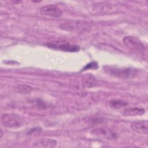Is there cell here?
Returning a JSON list of instances; mask_svg holds the SVG:
<instances>
[{"label":"cell","mask_w":148,"mask_h":148,"mask_svg":"<svg viewBox=\"0 0 148 148\" xmlns=\"http://www.w3.org/2000/svg\"><path fill=\"white\" fill-rule=\"evenodd\" d=\"M109 106L113 109H119L123 106H125L127 105V103L122 100L120 99H115L112 100L109 103Z\"/></svg>","instance_id":"12"},{"label":"cell","mask_w":148,"mask_h":148,"mask_svg":"<svg viewBox=\"0 0 148 148\" xmlns=\"http://www.w3.org/2000/svg\"><path fill=\"white\" fill-rule=\"evenodd\" d=\"M17 88L20 92H24V93H28L32 89L30 86L27 85H24V84L18 85L17 87Z\"/></svg>","instance_id":"13"},{"label":"cell","mask_w":148,"mask_h":148,"mask_svg":"<svg viewBox=\"0 0 148 148\" xmlns=\"http://www.w3.org/2000/svg\"><path fill=\"white\" fill-rule=\"evenodd\" d=\"M112 4L108 3L100 2L97 3L94 5L93 9L95 12L102 13L104 12H107L110 9H112Z\"/></svg>","instance_id":"11"},{"label":"cell","mask_w":148,"mask_h":148,"mask_svg":"<svg viewBox=\"0 0 148 148\" xmlns=\"http://www.w3.org/2000/svg\"><path fill=\"white\" fill-rule=\"evenodd\" d=\"M48 47L67 52H77L80 50V47L77 45H73L66 42L54 41L47 43L46 45Z\"/></svg>","instance_id":"5"},{"label":"cell","mask_w":148,"mask_h":148,"mask_svg":"<svg viewBox=\"0 0 148 148\" xmlns=\"http://www.w3.org/2000/svg\"><path fill=\"white\" fill-rule=\"evenodd\" d=\"M2 135H3V133H2V131L1 130V138H2Z\"/></svg>","instance_id":"15"},{"label":"cell","mask_w":148,"mask_h":148,"mask_svg":"<svg viewBox=\"0 0 148 148\" xmlns=\"http://www.w3.org/2000/svg\"><path fill=\"white\" fill-rule=\"evenodd\" d=\"M91 132L94 136L99 138L113 139L117 138L116 134L108 128H97L92 130Z\"/></svg>","instance_id":"6"},{"label":"cell","mask_w":148,"mask_h":148,"mask_svg":"<svg viewBox=\"0 0 148 148\" xmlns=\"http://www.w3.org/2000/svg\"><path fill=\"white\" fill-rule=\"evenodd\" d=\"M124 45L129 49L139 53H143L146 48L143 43L137 38L132 36H125L123 38Z\"/></svg>","instance_id":"4"},{"label":"cell","mask_w":148,"mask_h":148,"mask_svg":"<svg viewBox=\"0 0 148 148\" xmlns=\"http://www.w3.org/2000/svg\"><path fill=\"white\" fill-rule=\"evenodd\" d=\"M1 121L4 127L9 128L20 127L23 123L21 118L18 115L13 113L3 114Z\"/></svg>","instance_id":"3"},{"label":"cell","mask_w":148,"mask_h":148,"mask_svg":"<svg viewBox=\"0 0 148 148\" xmlns=\"http://www.w3.org/2000/svg\"><path fill=\"white\" fill-rule=\"evenodd\" d=\"M60 28L69 32H85L91 28L89 23L82 21H72L64 23L60 25Z\"/></svg>","instance_id":"2"},{"label":"cell","mask_w":148,"mask_h":148,"mask_svg":"<svg viewBox=\"0 0 148 148\" xmlns=\"http://www.w3.org/2000/svg\"><path fill=\"white\" fill-rule=\"evenodd\" d=\"M103 69L106 73L112 76L125 79L134 77L138 73V71L132 68H120L113 66H105Z\"/></svg>","instance_id":"1"},{"label":"cell","mask_w":148,"mask_h":148,"mask_svg":"<svg viewBox=\"0 0 148 148\" xmlns=\"http://www.w3.org/2000/svg\"><path fill=\"white\" fill-rule=\"evenodd\" d=\"M148 123L147 120H139L133 122L131 125L132 130L138 134L147 135L148 132Z\"/></svg>","instance_id":"8"},{"label":"cell","mask_w":148,"mask_h":148,"mask_svg":"<svg viewBox=\"0 0 148 148\" xmlns=\"http://www.w3.org/2000/svg\"><path fill=\"white\" fill-rule=\"evenodd\" d=\"M97 63L95 62H91L88 64H87L84 68V69H89L90 68H92V69H95L98 67V65H97Z\"/></svg>","instance_id":"14"},{"label":"cell","mask_w":148,"mask_h":148,"mask_svg":"<svg viewBox=\"0 0 148 148\" xmlns=\"http://www.w3.org/2000/svg\"><path fill=\"white\" fill-rule=\"evenodd\" d=\"M56 140L50 138H42L35 140L33 144L34 147H54L57 146Z\"/></svg>","instance_id":"9"},{"label":"cell","mask_w":148,"mask_h":148,"mask_svg":"<svg viewBox=\"0 0 148 148\" xmlns=\"http://www.w3.org/2000/svg\"><path fill=\"white\" fill-rule=\"evenodd\" d=\"M145 109L139 107H129L125 108L123 110V114L126 116H135L142 115L145 113Z\"/></svg>","instance_id":"10"},{"label":"cell","mask_w":148,"mask_h":148,"mask_svg":"<svg viewBox=\"0 0 148 148\" xmlns=\"http://www.w3.org/2000/svg\"><path fill=\"white\" fill-rule=\"evenodd\" d=\"M40 13L44 16L52 17H58L62 13L61 10L54 5H48L42 6L40 9Z\"/></svg>","instance_id":"7"}]
</instances>
